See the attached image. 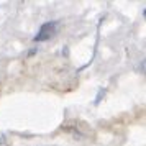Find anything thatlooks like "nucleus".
Masks as SVG:
<instances>
[{"label": "nucleus", "mask_w": 146, "mask_h": 146, "mask_svg": "<svg viewBox=\"0 0 146 146\" xmlns=\"http://www.w3.org/2000/svg\"><path fill=\"white\" fill-rule=\"evenodd\" d=\"M61 130L67 135H71L77 141H87L89 138H94V130L89 123L82 120H69L61 126Z\"/></svg>", "instance_id": "1"}, {"label": "nucleus", "mask_w": 146, "mask_h": 146, "mask_svg": "<svg viewBox=\"0 0 146 146\" xmlns=\"http://www.w3.org/2000/svg\"><path fill=\"white\" fill-rule=\"evenodd\" d=\"M58 30H59V21H48V23H44V25L40 28V31L35 36V41L40 43V41L51 40L54 35L58 33Z\"/></svg>", "instance_id": "2"}]
</instances>
